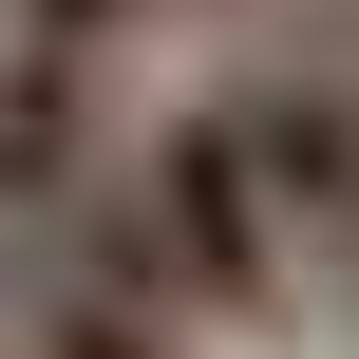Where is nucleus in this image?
<instances>
[{
  "label": "nucleus",
  "mask_w": 359,
  "mask_h": 359,
  "mask_svg": "<svg viewBox=\"0 0 359 359\" xmlns=\"http://www.w3.org/2000/svg\"><path fill=\"white\" fill-rule=\"evenodd\" d=\"M114 208H133V246H151V284H170L189 322H284V303H303V246H284V208H265V170H246V133H227V95H189V114L114 170Z\"/></svg>",
  "instance_id": "1"
},
{
  "label": "nucleus",
  "mask_w": 359,
  "mask_h": 359,
  "mask_svg": "<svg viewBox=\"0 0 359 359\" xmlns=\"http://www.w3.org/2000/svg\"><path fill=\"white\" fill-rule=\"evenodd\" d=\"M227 133H246V170H265V208H284V246L303 265H359V57H265V76H227Z\"/></svg>",
  "instance_id": "2"
}]
</instances>
